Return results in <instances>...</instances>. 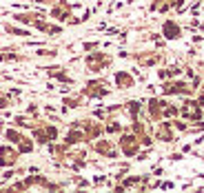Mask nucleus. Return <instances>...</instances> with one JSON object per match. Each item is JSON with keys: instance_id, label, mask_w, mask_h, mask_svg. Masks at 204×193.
Returning a JSON list of instances; mask_svg holds the SVG:
<instances>
[{"instance_id": "20e7f679", "label": "nucleus", "mask_w": 204, "mask_h": 193, "mask_svg": "<svg viewBox=\"0 0 204 193\" xmlns=\"http://www.w3.org/2000/svg\"><path fill=\"white\" fill-rule=\"evenodd\" d=\"M47 136H49V138H56L58 133H56V129H53V127H49V129H47Z\"/></svg>"}, {"instance_id": "7ed1b4c3", "label": "nucleus", "mask_w": 204, "mask_h": 193, "mask_svg": "<svg viewBox=\"0 0 204 193\" xmlns=\"http://www.w3.org/2000/svg\"><path fill=\"white\" fill-rule=\"evenodd\" d=\"M80 140V133H69V142H78Z\"/></svg>"}, {"instance_id": "f03ea898", "label": "nucleus", "mask_w": 204, "mask_h": 193, "mask_svg": "<svg viewBox=\"0 0 204 193\" xmlns=\"http://www.w3.org/2000/svg\"><path fill=\"white\" fill-rule=\"evenodd\" d=\"M164 31H169V33H167L169 38H175V36H178V27L169 22V25H164Z\"/></svg>"}, {"instance_id": "f257e3e1", "label": "nucleus", "mask_w": 204, "mask_h": 193, "mask_svg": "<svg viewBox=\"0 0 204 193\" xmlns=\"http://www.w3.org/2000/svg\"><path fill=\"white\" fill-rule=\"evenodd\" d=\"M182 113L184 116H189V118H200V109L195 102H186V107L182 109Z\"/></svg>"}]
</instances>
